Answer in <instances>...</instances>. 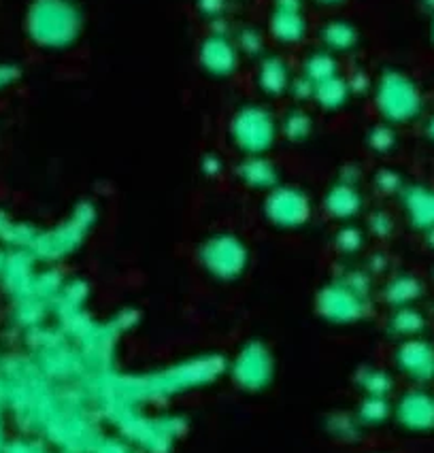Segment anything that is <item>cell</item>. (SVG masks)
I'll use <instances>...</instances> for the list:
<instances>
[{
    "instance_id": "d6986e66",
    "label": "cell",
    "mask_w": 434,
    "mask_h": 453,
    "mask_svg": "<svg viewBox=\"0 0 434 453\" xmlns=\"http://www.w3.org/2000/svg\"><path fill=\"white\" fill-rule=\"evenodd\" d=\"M384 303L390 304L391 309H400V307H413L417 304V300L423 296V283L417 279L415 275H402L391 277L388 283L384 286Z\"/></svg>"
},
{
    "instance_id": "ac0fdd59",
    "label": "cell",
    "mask_w": 434,
    "mask_h": 453,
    "mask_svg": "<svg viewBox=\"0 0 434 453\" xmlns=\"http://www.w3.org/2000/svg\"><path fill=\"white\" fill-rule=\"evenodd\" d=\"M341 73H343L341 58H337L335 54H330V51L322 50V47L317 45L314 50L306 51L298 66V75L305 77L306 81L314 83V86L315 83L326 81V79L330 77L341 75Z\"/></svg>"
},
{
    "instance_id": "44dd1931",
    "label": "cell",
    "mask_w": 434,
    "mask_h": 453,
    "mask_svg": "<svg viewBox=\"0 0 434 453\" xmlns=\"http://www.w3.org/2000/svg\"><path fill=\"white\" fill-rule=\"evenodd\" d=\"M236 47H239L243 60L258 62L264 54H268V35L267 30H260L258 26L247 24L232 33Z\"/></svg>"
},
{
    "instance_id": "277c9868",
    "label": "cell",
    "mask_w": 434,
    "mask_h": 453,
    "mask_svg": "<svg viewBox=\"0 0 434 453\" xmlns=\"http://www.w3.org/2000/svg\"><path fill=\"white\" fill-rule=\"evenodd\" d=\"M196 262L206 277L220 283H235L252 265L250 245L230 230H215L196 247Z\"/></svg>"
},
{
    "instance_id": "603a6c76",
    "label": "cell",
    "mask_w": 434,
    "mask_h": 453,
    "mask_svg": "<svg viewBox=\"0 0 434 453\" xmlns=\"http://www.w3.org/2000/svg\"><path fill=\"white\" fill-rule=\"evenodd\" d=\"M364 241H367V236H364L362 230L353 224H341V228H338L335 236H332L335 250L343 256L360 254L364 247Z\"/></svg>"
},
{
    "instance_id": "30bf717a",
    "label": "cell",
    "mask_w": 434,
    "mask_h": 453,
    "mask_svg": "<svg viewBox=\"0 0 434 453\" xmlns=\"http://www.w3.org/2000/svg\"><path fill=\"white\" fill-rule=\"evenodd\" d=\"M394 365L402 377L417 386H426L434 381V343L415 336V339L400 341L394 351Z\"/></svg>"
},
{
    "instance_id": "4316f807",
    "label": "cell",
    "mask_w": 434,
    "mask_h": 453,
    "mask_svg": "<svg viewBox=\"0 0 434 453\" xmlns=\"http://www.w3.org/2000/svg\"><path fill=\"white\" fill-rule=\"evenodd\" d=\"M391 233H394V219H391L388 211H373L368 218V234L377 236V239H388Z\"/></svg>"
},
{
    "instance_id": "7c38bea8",
    "label": "cell",
    "mask_w": 434,
    "mask_h": 453,
    "mask_svg": "<svg viewBox=\"0 0 434 453\" xmlns=\"http://www.w3.org/2000/svg\"><path fill=\"white\" fill-rule=\"evenodd\" d=\"M317 47L330 51L337 58L349 56L360 50L362 45V33L358 24L345 18H328L317 26L315 30Z\"/></svg>"
},
{
    "instance_id": "9a60e30c",
    "label": "cell",
    "mask_w": 434,
    "mask_h": 453,
    "mask_svg": "<svg viewBox=\"0 0 434 453\" xmlns=\"http://www.w3.org/2000/svg\"><path fill=\"white\" fill-rule=\"evenodd\" d=\"M326 215L338 224H352L353 219L362 213L364 196L360 192L358 183H349L338 179L326 189L324 200H322Z\"/></svg>"
},
{
    "instance_id": "4fadbf2b",
    "label": "cell",
    "mask_w": 434,
    "mask_h": 453,
    "mask_svg": "<svg viewBox=\"0 0 434 453\" xmlns=\"http://www.w3.org/2000/svg\"><path fill=\"white\" fill-rule=\"evenodd\" d=\"M232 175L243 188L264 194L283 183L282 168L268 156H243L232 168Z\"/></svg>"
},
{
    "instance_id": "484cf974",
    "label": "cell",
    "mask_w": 434,
    "mask_h": 453,
    "mask_svg": "<svg viewBox=\"0 0 434 453\" xmlns=\"http://www.w3.org/2000/svg\"><path fill=\"white\" fill-rule=\"evenodd\" d=\"M349 89H352L353 98H370V92H373L375 77H370L367 68H353L352 75H345Z\"/></svg>"
},
{
    "instance_id": "83f0119b",
    "label": "cell",
    "mask_w": 434,
    "mask_h": 453,
    "mask_svg": "<svg viewBox=\"0 0 434 453\" xmlns=\"http://www.w3.org/2000/svg\"><path fill=\"white\" fill-rule=\"evenodd\" d=\"M288 98L292 100L294 104H309L311 98H314V83L306 81L305 77H300L298 73H296L292 86H290Z\"/></svg>"
},
{
    "instance_id": "8fae6325",
    "label": "cell",
    "mask_w": 434,
    "mask_h": 453,
    "mask_svg": "<svg viewBox=\"0 0 434 453\" xmlns=\"http://www.w3.org/2000/svg\"><path fill=\"white\" fill-rule=\"evenodd\" d=\"M396 418L409 430H434V389L417 386L402 394L396 404Z\"/></svg>"
},
{
    "instance_id": "7402d4cb",
    "label": "cell",
    "mask_w": 434,
    "mask_h": 453,
    "mask_svg": "<svg viewBox=\"0 0 434 453\" xmlns=\"http://www.w3.org/2000/svg\"><path fill=\"white\" fill-rule=\"evenodd\" d=\"M364 143H367V150L373 151L375 156H390L399 150L400 136L396 126L379 122L368 126L367 134H364Z\"/></svg>"
},
{
    "instance_id": "9c48e42d",
    "label": "cell",
    "mask_w": 434,
    "mask_h": 453,
    "mask_svg": "<svg viewBox=\"0 0 434 453\" xmlns=\"http://www.w3.org/2000/svg\"><path fill=\"white\" fill-rule=\"evenodd\" d=\"M268 41L283 50H296L303 47L311 35V24L306 18L305 7H283V4H271L267 18Z\"/></svg>"
},
{
    "instance_id": "4dcf8cb0",
    "label": "cell",
    "mask_w": 434,
    "mask_h": 453,
    "mask_svg": "<svg viewBox=\"0 0 434 453\" xmlns=\"http://www.w3.org/2000/svg\"><path fill=\"white\" fill-rule=\"evenodd\" d=\"M19 68L12 65H0V89L18 81Z\"/></svg>"
},
{
    "instance_id": "7a4b0ae2",
    "label": "cell",
    "mask_w": 434,
    "mask_h": 453,
    "mask_svg": "<svg viewBox=\"0 0 434 453\" xmlns=\"http://www.w3.org/2000/svg\"><path fill=\"white\" fill-rule=\"evenodd\" d=\"M379 119L391 126L417 122L426 111V96L417 79L399 66H384L370 92Z\"/></svg>"
},
{
    "instance_id": "8992f818",
    "label": "cell",
    "mask_w": 434,
    "mask_h": 453,
    "mask_svg": "<svg viewBox=\"0 0 434 453\" xmlns=\"http://www.w3.org/2000/svg\"><path fill=\"white\" fill-rule=\"evenodd\" d=\"M243 56L232 33L211 30L196 45V66L211 81H229L241 71Z\"/></svg>"
},
{
    "instance_id": "3957f363",
    "label": "cell",
    "mask_w": 434,
    "mask_h": 453,
    "mask_svg": "<svg viewBox=\"0 0 434 453\" xmlns=\"http://www.w3.org/2000/svg\"><path fill=\"white\" fill-rule=\"evenodd\" d=\"M226 141L243 156H268L279 141V115L267 100H243L232 109Z\"/></svg>"
},
{
    "instance_id": "cb8c5ba5",
    "label": "cell",
    "mask_w": 434,
    "mask_h": 453,
    "mask_svg": "<svg viewBox=\"0 0 434 453\" xmlns=\"http://www.w3.org/2000/svg\"><path fill=\"white\" fill-rule=\"evenodd\" d=\"M373 186L379 194H384V196H399L402 188L407 186V181L402 179V175L396 168L384 166L373 175Z\"/></svg>"
},
{
    "instance_id": "6da1fadb",
    "label": "cell",
    "mask_w": 434,
    "mask_h": 453,
    "mask_svg": "<svg viewBox=\"0 0 434 453\" xmlns=\"http://www.w3.org/2000/svg\"><path fill=\"white\" fill-rule=\"evenodd\" d=\"M26 35L47 54H65L81 43L86 13L77 0H35L26 13Z\"/></svg>"
},
{
    "instance_id": "52a82bcc",
    "label": "cell",
    "mask_w": 434,
    "mask_h": 453,
    "mask_svg": "<svg viewBox=\"0 0 434 453\" xmlns=\"http://www.w3.org/2000/svg\"><path fill=\"white\" fill-rule=\"evenodd\" d=\"M368 289L352 279H335L317 292V313L332 324H353L367 313Z\"/></svg>"
},
{
    "instance_id": "ba28073f",
    "label": "cell",
    "mask_w": 434,
    "mask_h": 453,
    "mask_svg": "<svg viewBox=\"0 0 434 453\" xmlns=\"http://www.w3.org/2000/svg\"><path fill=\"white\" fill-rule=\"evenodd\" d=\"M296 73L290 65L288 56L268 51L260 60L253 62V89L262 100H282L288 98Z\"/></svg>"
},
{
    "instance_id": "2e32d148",
    "label": "cell",
    "mask_w": 434,
    "mask_h": 453,
    "mask_svg": "<svg viewBox=\"0 0 434 453\" xmlns=\"http://www.w3.org/2000/svg\"><path fill=\"white\" fill-rule=\"evenodd\" d=\"M353 94L349 89L345 73L341 75L326 79V81L315 83L314 86V98H311V104H315L322 113L326 115H337L341 111H345L349 104H352Z\"/></svg>"
},
{
    "instance_id": "d6a6232c",
    "label": "cell",
    "mask_w": 434,
    "mask_h": 453,
    "mask_svg": "<svg viewBox=\"0 0 434 453\" xmlns=\"http://www.w3.org/2000/svg\"><path fill=\"white\" fill-rule=\"evenodd\" d=\"M426 136L434 143V115H430V119L426 122Z\"/></svg>"
},
{
    "instance_id": "5bb4252c",
    "label": "cell",
    "mask_w": 434,
    "mask_h": 453,
    "mask_svg": "<svg viewBox=\"0 0 434 453\" xmlns=\"http://www.w3.org/2000/svg\"><path fill=\"white\" fill-rule=\"evenodd\" d=\"M402 213L411 228L428 234L434 230V188L423 183H407L399 194Z\"/></svg>"
},
{
    "instance_id": "836d02e7",
    "label": "cell",
    "mask_w": 434,
    "mask_h": 453,
    "mask_svg": "<svg viewBox=\"0 0 434 453\" xmlns=\"http://www.w3.org/2000/svg\"><path fill=\"white\" fill-rule=\"evenodd\" d=\"M430 41H432V45H434V15H432V22H430Z\"/></svg>"
},
{
    "instance_id": "f546056e",
    "label": "cell",
    "mask_w": 434,
    "mask_h": 453,
    "mask_svg": "<svg viewBox=\"0 0 434 453\" xmlns=\"http://www.w3.org/2000/svg\"><path fill=\"white\" fill-rule=\"evenodd\" d=\"M224 171V160L220 154H205L200 157V173L205 177H215Z\"/></svg>"
},
{
    "instance_id": "e0dca14e",
    "label": "cell",
    "mask_w": 434,
    "mask_h": 453,
    "mask_svg": "<svg viewBox=\"0 0 434 453\" xmlns=\"http://www.w3.org/2000/svg\"><path fill=\"white\" fill-rule=\"evenodd\" d=\"M315 133V115L306 104H292L279 115V139L290 145H303Z\"/></svg>"
},
{
    "instance_id": "5b68a950",
    "label": "cell",
    "mask_w": 434,
    "mask_h": 453,
    "mask_svg": "<svg viewBox=\"0 0 434 453\" xmlns=\"http://www.w3.org/2000/svg\"><path fill=\"white\" fill-rule=\"evenodd\" d=\"M262 218L268 226L282 233L305 228L314 218V200L309 192L292 183H279L264 194Z\"/></svg>"
},
{
    "instance_id": "1f68e13d",
    "label": "cell",
    "mask_w": 434,
    "mask_h": 453,
    "mask_svg": "<svg viewBox=\"0 0 434 453\" xmlns=\"http://www.w3.org/2000/svg\"><path fill=\"white\" fill-rule=\"evenodd\" d=\"M311 3H315L317 7H324V9H335V7H341V4H345L347 0H311Z\"/></svg>"
},
{
    "instance_id": "f1b7e54d",
    "label": "cell",
    "mask_w": 434,
    "mask_h": 453,
    "mask_svg": "<svg viewBox=\"0 0 434 453\" xmlns=\"http://www.w3.org/2000/svg\"><path fill=\"white\" fill-rule=\"evenodd\" d=\"M196 12L211 22H220L226 12V0H196Z\"/></svg>"
},
{
    "instance_id": "ffe728a7",
    "label": "cell",
    "mask_w": 434,
    "mask_h": 453,
    "mask_svg": "<svg viewBox=\"0 0 434 453\" xmlns=\"http://www.w3.org/2000/svg\"><path fill=\"white\" fill-rule=\"evenodd\" d=\"M426 328H428L426 315H423V311L417 309L415 304H413V307L391 309V315L388 319V332L391 336H396L399 341L422 336V332Z\"/></svg>"
},
{
    "instance_id": "d4e9b609",
    "label": "cell",
    "mask_w": 434,
    "mask_h": 453,
    "mask_svg": "<svg viewBox=\"0 0 434 453\" xmlns=\"http://www.w3.org/2000/svg\"><path fill=\"white\" fill-rule=\"evenodd\" d=\"M362 388L367 396H388L390 389L394 388V379L379 368H367V375H362Z\"/></svg>"
}]
</instances>
